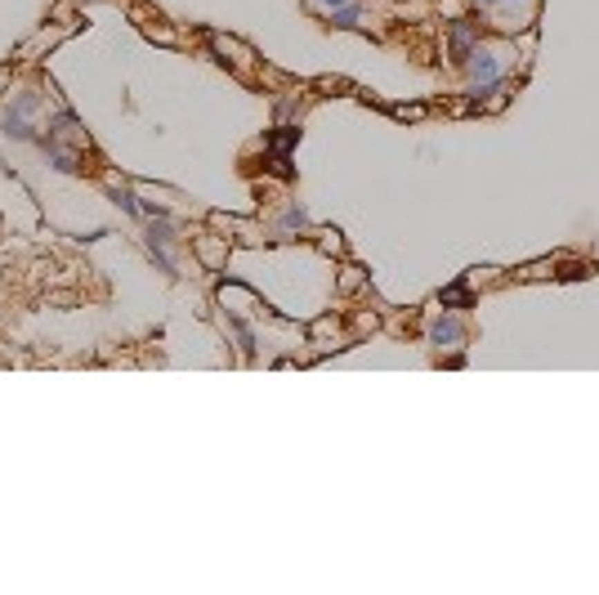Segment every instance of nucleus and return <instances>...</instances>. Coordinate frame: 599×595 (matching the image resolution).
I'll list each match as a JSON object with an SVG mask.
<instances>
[{
  "instance_id": "nucleus-1",
  "label": "nucleus",
  "mask_w": 599,
  "mask_h": 595,
  "mask_svg": "<svg viewBox=\"0 0 599 595\" xmlns=\"http://www.w3.org/2000/svg\"><path fill=\"white\" fill-rule=\"evenodd\" d=\"M465 63H470V72H474V94L497 90V81H501V59H497L492 50H474Z\"/></svg>"
},
{
  "instance_id": "nucleus-2",
  "label": "nucleus",
  "mask_w": 599,
  "mask_h": 595,
  "mask_svg": "<svg viewBox=\"0 0 599 595\" xmlns=\"http://www.w3.org/2000/svg\"><path fill=\"white\" fill-rule=\"evenodd\" d=\"M430 340L439 349H456V340H461V323H452V318H439V323L430 327Z\"/></svg>"
},
{
  "instance_id": "nucleus-3",
  "label": "nucleus",
  "mask_w": 599,
  "mask_h": 595,
  "mask_svg": "<svg viewBox=\"0 0 599 595\" xmlns=\"http://www.w3.org/2000/svg\"><path fill=\"white\" fill-rule=\"evenodd\" d=\"M470 41H474V32H470V27H465V23H456L452 27V54H456V63H465V59H470Z\"/></svg>"
},
{
  "instance_id": "nucleus-4",
  "label": "nucleus",
  "mask_w": 599,
  "mask_h": 595,
  "mask_svg": "<svg viewBox=\"0 0 599 595\" xmlns=\"http://www.w3.org/2000/svg\"><path fill=\"white\" fill-rule=\"evenodd\" d=\"M5 135H9V139H32V144L41 139L32 126H27V117H18V112H5Z\"/></svg>"
},
{
  "instance_id": "nucleus-5",
  "label": "nucleus",
  "mask_w": 599,
  "mask_h": 595,
  "mask_svg": "<svg viewBox=\"0 0 599 595\" xmlns=\"http://www.w3.org/2000/svg\"><path fill=\"white\" fill-rule=\"evenodd\" d=\"M36 108H41V99H36V94L27 90V94H18V99H14V108H9V112H18V117H32Z\"/></svg>"
},
{
  "instance_id": "nucleus-6",
  "label": "nucleus",
  "mask_w": 599,
  "mask_h": 595,
  "mask_svg": "<svg viewBox=\"0 0 599 595\" xmlns=\"http://www.w3.org/2000/svg\"><path fill=\"white\" fill-rule=\"evenodd\" d=\"M336 23L340 27H358V5H340L336 9Z\"/></svg>"
},
{
  "instance_id": "nucleus-7",
  "label": "nucleus",
  "mask_w": 599,
  "mask_h": 595,
  "mask_svg": "<svg viewBox=\"0 0 599 595\" xmlns=\"http://www.w3.org/2000/svg\"><path fill=\"white\" fill-rule=\"evenodd\" d=\"M443 305H470V291H465V287H448V291H443Z\"/></svg>"
},
{
  "instance_id": "nucleus-8",
  "label": "nucleus",
  "mask_w": 599,
  "mask_h": 595,
  "mask_svg": "<svg viewBox=\"0 0 599 595\" xmlns=\"http://www.w3.org/2000/svg\"><path fill=\"white\" fill-rule=\"evenodd\" d=\"M282 224H287V229H304L309 220H304V211H300V206H291V211L282 215Z\"/></svg>"
},
{
  "instance_id": "nucleus-9",
  "label": "nucleus",
  "mask_w": 599,
  "mask_h": 595,
  "mask_svg": "<svg viewBox=\"0 0 599 595\" xmlns=\"http://www.w3.org/2000/svg\"><path fill=\"white\" fill-rule=\"evenodd\" d=\"M117 202H121V206H126V211H130V215H139V197H135V193H130V188H121V193H117Z\"/></svg>"
},
{
  "instance_id": "nucleus-10",
  "label": "nucleus",
  "mask_w": 599,
  "mask_h": 595,
  "mask_svg": "<svg viewBox=\"0 0 599 595\" xmlns=\"http://www.w3.org/2000/svg\"><path fill=\"white\" fill-rule=\"evenodd\" d=\"M322 5H331V9H340V5H349V0H322Z\"/></svg>"
},
{
  "instance_id": "nucleus-11",
  "label": "nucleus",
  "mask_w": 599,
  "mask_h": 595,
  "mask_svg": "<svg viewBox=\"0 0 599 595\" xmlns=\"http://www.w3.org/2000/svg\"><path fill=\"white\" fill-rule=\"evenodd\" d=\"M0 85H5V72H0Z\"/></svg>"
}]
</instances>
